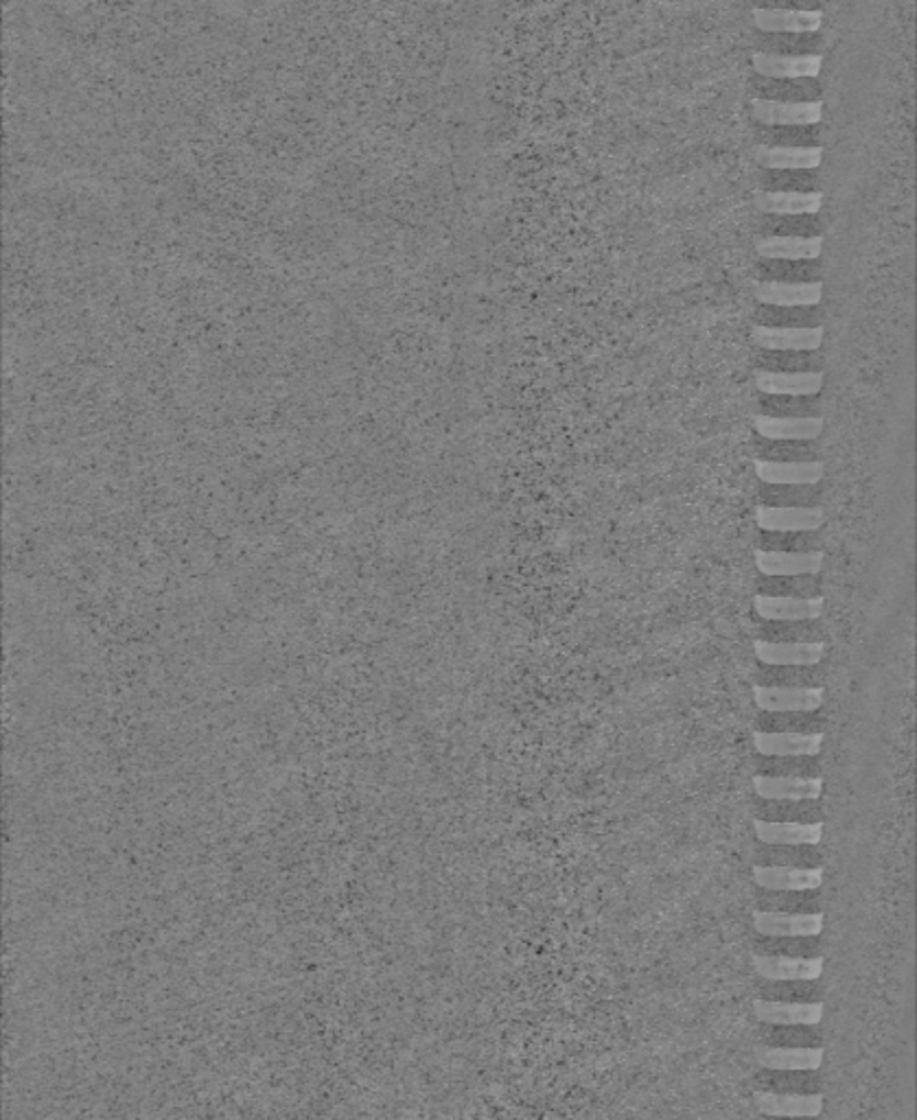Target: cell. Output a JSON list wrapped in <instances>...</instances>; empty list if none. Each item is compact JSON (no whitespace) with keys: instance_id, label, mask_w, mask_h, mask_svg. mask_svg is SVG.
<instances>
[{"instance_id":"obj_21","label":"cell","mask_w":917,"mask_h":1120,"mask_svg":"<svg viewBox=\"0 0 917 1120\" xmlns=\"http://www.w3.org/2000/svg\"><path fill=\"white\" fill-rule=\"evenodd\" d=\"M753 470L762 484H821L826 477V464L821 459L780 462L753 457Z\"/></svg>"},{"instance_id":"obj_46","label":"cell","mask_w":917,"mask_h":1120,"mask_svg":"<svg viewBox=\"0 0 917 1120\" xmlns=\"http://www.w3.org/2000/svg\"><path fill=\"white\" fill-rule=\"evenodd\" d=\"M764 1040L775 1046H819L821 1044V1035H819L817 1027H806V1024L773 1027L771 1031H766Z\"/></svg>"},{"instance_id":"obj_41","label":"cell","mask_w":917,"mask_h":1120,"mask_svg":"<svg viewBox=\"0 0 917 1120\" xmlns=\"http://www.w3.org/2000/svg\"><path fill=\"white\" fill-rule=\"evenodd\" d=\"M760 640L769 642H817L821 629L815 622H766L760 629Z\"/></svg>"},{"instance_id":"obj_44","label":"cell","mask_w":917,"mask_h":1120,"mask_svg":"<svg viewBox=\"0 0 917 1120\" xmlns=\"http://www.w3.org/2000/svg\"><path fill=\"white\" fill-rule=\"evenodd\" d=\"M821 991L817 987V980H766L762 987V998L771 1000H819Z\"/></svg>"},{"instance_id":"obj_25","label":"cell","mask_w":917,"mask_h":1120,"mask_svg":"<svg viewBox=\"0 0 917 1120\" xmlns=\"http://www.w3.org/2000/svg\"><path fill=\"white\" fill-rule=\"evenodd\" d=\"M824 234L815 236H762L755 245L760 258L817 260L824 254Z\"/></svg>"},{"instance_id":"obj_24","label":"cell","mask_w":917,"mask_h":1120,"mask_svg":"<svg viewBox=\"0 0 917 1120\" xmlns=\"http://www.w3.org/2000/svg\"><path fill=\"white\" fill-rule=\"evenodd\" d=\"M755 163L762 169H819L824 163V147H786V145H758Z\"/></svg>"},{"instance_id":"obj_4","label":"cell","mask_w":917,"mask_h":1120,"mask_svg":"<svg viewBox=\"0 0 917 1120\" xmlns=\"http://www.w3.org/2000/svg\"><path fill=\"white\" fill-rule=\"evenodd\" d=\"M826 611V598H795V596H766L755 594L753 613L764 622H817Z\"/></svg>"},{"instance_id":"obj_7","label":"cell","mask_w":917,"mask_h":1120,"mask_svg":"<svg viewBox=\"0 0 917 1120\" xmlns=\"http://www.w3.org/2000/svg\"><path fill=\"white\" fill-rule=\"evenodd\" d=\"M751 114L764 127L819 125L824 121V101L751 99Z\"/></svg>"},{"instance_id":"obj_47","label":"cell","mask_w":917,"mask_h":1120,"mask_svg":"<svg viewBox=\"0 0 917 1120\" xmlns=\"http://www.w3.org/2000/svg\"><path fill=\"white\" fill-rule=\"evenodd\" d=\"M817 666H764V670L760 673V678L764 685H788V687H795V685H813L815 680H819V673L815 670Z\"/></svg>"},{"instance_id":"obj_19","label":"cell","mask_w":917,"mask_h":1120,"mask_svg":"<svg viewBox=\"0 0 917 1120\" xmlns=\"http://www.w3.org/2000/svg\"><path fill=\"white\" fill-rule=\"evenodd\" d=\"M753 24L762 33H819L824 26V11L755 7Z\"/></svg>"},{"instance_id":"obj_23","label":"cell","mask_w":917,"mask_h":1120,"mask_svg":"<svg viewBox=\"0 0 917 1120\" xmlns=\"http://www.w3.org/2000/svg\"><path fill=\"white\" fill-rule=\"evenodd\" d=\"M821 191H764L755 193V207L764 215H819L824 209Z\"/></svg>"},{"instance_id":"obj_14","label":"cell","mask_w":917,"mask_h":1120,"mask_svg":"<svg viewBox=\"0 0 917 1120\" xmlns=\"http://www.w3.org/2000/svg\"><path fill=\"white\" fill-rule=\"evenodd\" d=\"M826 779L821 775H755L753 790L764 801H804L821 799Z\"/></svg>"},{"instance_id":"obj_17","label":"cell","mask_w":917,"mask_h":1120,"mask_svg":"<svg viewBox=\"0 0 917 1120\" xmlns=\"http://www.w3.org/2000/svg\"><path fill=\"white\" fill-rule=\"evenodd\" d=\"M753 381H755V388L760 395H777V397H819L826 386L824 370H806V373L755 370Z\"/></svg>"},{"instance_id":"obj_3","label":"cell","mask_w":917,"mask_h":1120,"mask_svg":"<svg viewBox=\"0 0 917 1120\" xmlns=\"http://www.w3.org/2000/svg\"><path fill=\"white\" fill-rule=\"evenodd\" d=\"M755 525L764 532H819L826 510L817 506H764L755 508Z\"/></svg>"},{"instance_id":"obj_35","label":"cell","mask_w":917,"mask_h":1120,"mask_svg":"<svg viewBox=\"0 0 917 1120\" xmlns=\"http://www.w3.org/2000/svg\"><path fill=\"white\" fill-rule=\"evenodd\" d=\"M826 716L817 711H764L760 716L764 731H824Z\"/></svg>"},{"instance_id":"obj_39","label":"cell","mask_w":917,"mask_h":1120,"mask_svg":"<svg viewBox=\"0 0 917 1120\" xmlns=\"http://www.w3.org/2000/svg\"><path fill=\"white\" fill-rule=\"evenodd\" d=\"M762 145H786V147H808L819 145V125H780L760 130Z\"/></svg>"},{"instance_id":"obj_30","label":"cell","mask_w":917,"mask_h":1120,"mask_svg":"<svg viewBox=\"0 0 917 1120\" xmlns=\"http://www.w3.org/2000/svg\"><path fill=\"white\" fill-rule=\"evenodd\" d=\"M819 484H762L760 503L764 506H817Z\"/></svg>"},{"instance_id":"obj_34","label":"cell","mask_w":917,"mask_h":1120,"mask_svg":"<svg viewBox=\"0 0 917 1120\" xmlns=\"http://www.w3.org/2000/svg\"><path fill=\"white\" fill-rule=\"evenodd\" d=\"M758 408H760V414H766V417H821L819 397L762 395Z\"/></svg>"},{"instance_id":"obj_33","label":"cell","mask_w":917,"mask_h":1120,"mask_svg":"<svg viewBox=\"0 0 917 1120\" xmlns=\"http://www.w3.org/2000/svg\"><path fill=\"white\" fill-rule=\"evenodd\" d=\"M758 865L815 867L821 865V852L817 845H764Z\"/></svg>"},{"instance_id":"obj_50","label":"cell","mask_w":917,"mask_h":1120,"mask_svg":"<svg viewBox=\"0 0 917 1120\" xmlns=\"http://www.w3.org/2000/svg\"><path fill=\"white\" fill-rule=\"evenodd\" d=\"M821 0H755L764 9H819Z\"/></svg>"},{"instance_id":"obj_31","label":"cell","mask_w":917,"mask_h":1120,"mask_svg":"<svg viewBox=\"0 0 917 1120\" xmlns=\"http://www.w3.org/2000/svg\"><path fill=\"white\" fill-rule=\"evenodd\" d=\"M824 40L815 33H764L758 40L755 51L777 53V55H813L821 53Z\"/></svg>"},{"instance_id":"obj_20","label":"cell","mask_w":917,"mask_h":1120,"mask_svg":"<svg viewBox=\"0 0 917 1120\" xmlns=\"http://www.w3.org/2000/svg\"><path fill=\"white\" fill-rule=\"evenodd\" d=\"M824 417H766L755 414L753 430L766 441H817L824 434Z\"/></svg>"},{"instance_id":"obj_36","label":"cell","mask_w":917,"mask_h":1120,"mask_svg":"<svg viewBox=\"0 0 917 1120\" xmlns=\"http://www.w3.org/2000/svg\"><path fill=\"white\" fill-rule=\"evenodd\" d=\"M821 583L817 576H762L758 580V594L766 596H795L810 598L819 596Z\"/></svg>"},{"instance_id":"obj_27","label":"cell","mask_w":917,"mask_h":1120,"mask_svg":"<svg viewBox=\"0 0 917 1120\" xmlns=\"http://www.w3.org/2000/svg\"><path fill=\"white\" fill-rule=\"evenodd\" d=\"M760 280H780V282H813L821 280V265L817 260H780V258H762L758 263Z\"/></svg>"},{"instance_id":"obj_29","label":"cell","mask_w":917,"mask_h":1120,"mask_svg":"<svg viewBox=\"0 0 917 1120\" xmlns=\"http://www.w3.org/2000/svg\"><path fill=\"white\" fill-rule=\"evenodd\" d=\"M753 324L819 326V324H824V315L817 307H766V304H760V309L753 315Z\"/></svg>"},{"instance_id":"obj_22","label":"cell","mask_w":917,"mask_h":1120,"mask_svg":"<svg viewBox=\"0 0 917 1120\" xmlns=\"http://www.w3.org/2000/svg\"><path fill=\"white\" fill-rule=\"evenodd\" d=\"M764 1071H817L826 1062L824 1046H775L766 1044L755 1053Z\"/></svg>"},{"instance_id":"obj_11","label":"cell","mask_w":917,"mask_h":1120,"mask_svg":"<svg viewBox=\"0 0 917 1120\" xmlns=\"http://www.w3.org/2000/svg\"><path fill=\"white\" fill-rule=\"evenodd\" d=\"M758 1112L777 1119H817L824 1115L826 1097L821 1093H777L762 1090L753 1095Z\"/></svg>"},{"instance_id":"obj_37","label":"cell","mask_w":917,"mask_h":1120,"mask_svg":"<svg viewBox=\"0 0 917 1120\" xmlns=\"http://www.w3.org/2000/svg\"><path fill=\"white\" fill-rule=\"evenodd\" d=\"M755 457L780 459V462H804V459H819V451L813 445V441H766V439H760L755 443Z\"/></svg>"},{"instance_id":"obj_1","label":"cell","mask_w":917,"mask_h":1120,"mask_svg":"<svg viewBox=\"0 0 917 1120\" xmlns=\"http://www.w3.org/2000/svg\"><path fill=\"white\" fill-rule=\"evenodd\" d=\"M826 696V685H753V700L762 711H819Z\"/></svg>"},{"instance_id":"obj_18","label":"cell","mask_w":917,"mask_h":1120,"mask_svg":"<svg viewBox=\"0 0 917 1120\" xmlns=\"http://www.w3.org/2000/svg\"><path fill=\"white\" fill-rule=\"evenodd\" d=\"M758 304L766 307H819L824 300V280L780 282L760 280L753 291Z\"/></svg>"},{"instance_id":"obj_2","label":"cell","mask_w":917,"mask_h":1120,"mask_svg":"<svg viewBox=\"0 0 917 1120\" xmlns=\"http://www.w3.org/2000/svg\"><path fill=\"white\" fill-rule=\"evenodd\" d=\"M826 744L824 731H755L753 748L762 757H819Z\"/></svg>"},{"instance_id":"obj_38","label":"cell","mask_w":917,"mask_h":1120,"mask_svg":"<svg viewBox=\"0 0 917 1120\" xmlns=\"http://www.w3.org/2000/svg\"><path fill=\"white\" fill-rule=\"evenodd\" d=\"M764 236H815L821 234L817 215H764Z\"/></svg>"},{"instance_id":"obj_49","label":"cell","mask_w":917,"mask_h":1120,"mask_svg":"<svg viewBox=\"0 0 917 1120\" xmlns=\"http://www.w3.org/2000/svg\"><path fill=\"white\" fill-rule=\"evenodd\" d=\"M762 764L764 775H799L810 777L819 770L817 757H764Z\"/></svg>"},{"instance_id":"obj_15","label":"cell","mask_w":917,"mask_h":1120,"mask_svg":"<svg viewBox=\"0 0 917 1120\" xmlns=\"http://www.w3.org/2000/svg\"><path fill=\"white\" fill-rule=\"evenodd\" d=\"M755 567L762 576H819L826 565V552H769L758 550L753 554Z\"/></svg>"},{"instance_id":"obj_5","label":"cell","mask_w":917,"mask_h":1120,"mask_svg":"<svg viewBox=\"0 0 917 1120\" xmlns=\"http://www.w3.org/2000/svg\"><path fill=\"white\" fill-rule=\"evenodd\" d=\"M753 928L762 936H819L826 928V912H784L760 908L753 912Z\"/></svg>"},{"instance_id":"obj_28","label":"cell","mask_w":917,"mask_h":1120,"mask_svg":"<svg viewBox=\"0 0 917 1120\" xmlns=\"http://www.w3.org/2000/svg\"><path fill=\"white\" fill-rule=\"evenodd\" d=\"M817 353H806V351H760L755 355V366H758V370H773V373L821 370V357Z\"/></svg>"},{"instance_id":"obj_10","label":"cell","mask_w":917,"mask_h":1120,"mask_svg":"<svg viewBox=\"0 0 917 1120\" xmlns=\"http://www.w3.org/2000/svg\"><path fill=\"white\" fill-rule=\"evenodd\" d=\"M826 880L824 865L788 867V865H755L753 883L764 891H819Z\"/></svg>"},{"instance_id":"obj_8","label":"cell","mask_w":917,"mask_h":1120,"mask_svg":"<svg viewBox=\"0 0 917 1120\" xmlns=\"http://www.w3.org/2000/svg\"><path fill=\"white\" fill-rule=\"evenodd\" d=\"M826 326H766L753 324L751 340L760 351H806L817 353L824 344Z\"/></svg>"},{"instance_id":"obj_9","label":"cell","mask_w":917,"mask_h":1120,"mask_svg":"<svg viewBox=\"0 0 917 1120\" xmlns=\"http://www.w3.org/2000/svg\"><path fill=\"white\" fill-rule=\"evenodd\" d=\"M753 969L762 980H819L826 972V961L817 956H788V954H753Z\"/></svg>"},{"instance_id":"obj_48","label":"cell","mask_w":917,"mask_h":1120,"mask_svg":"<svg viewBox=\"0 0 917 1120\" xmlns=\"http://www.w3.org/2000/svg\"><path fill=\"white\" fill-rule=\"evenodd\" d=\"M766 1073H769V1079H764V1082L771 1084L777 1093H799V1090L815 1093L813 1088L819 1086L817 1071H766Z\"/></svg>"},{"instance_id":"obj_45","label":"cell","mask_w":917,"mask_h":1120,"mask_svg":"<svg viewBox=\"0 0 917 1120\" xmlns=\"http://www.w3.org/2000/svg\"><path fill=\"white\" fill-rule=\"evenodd\" d=\"M760 908L784 910V912L821 910L819 899L808 896V891H771V896L760 899Z\"/></svg>"},{"instance_id":"obj_6","label":"cell","mask_w":917,"mask_h":1120,"mask_svg":"<svg viewBox=\"0 0 917 1120\" xmlns=\"http://www.w3.org/2000/svg\"><path fill=\"white\" fill-rule=\"evenodd\" d=\"M753 1016L769 1027H819L826 1016V1002L824 1000H771V998H755L753 1000Z\"/></svg>"},{"instance_id":"obj_42","label":"cell","mask_w":917,"mask_h":1120,"mask_svg":"<svg viewBox=\"0 0 917 1120\" xmlns=\"http://www.w3.org/2000/svg\"><path fill=\"white\" fill-rule=\"evenodd\" d=\"M758 954H788V956H817L819 936H764L755 943Z\"/></svg>"},{"instance_id":"obj_40","label":"cell","mask_w":917,"mask_h":1120,"mask_svg":"<svg viewBox=\"0 0 917 1120\" xmlns=\"http://www.w3.org/2000/svg\"><path fill=\"white\" fill-rule=\"evenodd\" d=\"M758 819H773V821H821L824 812L819 808V799L769 801V806L758 814Z\"/></svg>"},{"instance_id":"obj_43","label":"cell","mask_w":917,"mask_h":1120,"mask_svg":"<svg viewBox=\"0 0 917 1120\" xmlns=\"http://www.w3.org/2000/svg\"><path fill=\"white\" fill-rule=\"evenodd\" d=\"M758 550L769 552H810L819 550L815 532H764L758 541Z\"/></svg>"},{"instance_id":"obj_32","label":"cell","mask_w":917,"mask_h":1120,"mask_svg":"<svg viewBox=\"0 0 917 1120\" xmlns=\"http://www.w3.org/2000/svg\"><path fill=\"white\" fill-rule=\"evenodd\" d=\"M760 176L764 191H819L817 169H764Z\"/></svg>"},{"instance_id":"obj_16","label":"cell","mask_w":917,"mask_h":1120,"mask_svg":"<svg viewBox=\"0 0 917 1120\" xmlns=\"http://www.w3.org/2000/svg\"><path fill=\"white\" fill-rule=\"evenodd\" d=\"M755 839L762 845H821L826 823L821 821H773L755 819Z\"/></svg>"},{"instance_id":"obj_13","label":"cell","mask_w":917,"mask_h":1120,"mask_svg":"<svg viewBox=\"0 0 917 1120\" xmlns=\"http://www.w3.org/2000/svg\"><path fill=\"white\" fill-rule=\"evenodd\" d=\"M755 659L762 666H819L828 655V644L824 640L817 642H753Z\"/></svg>"},{"instance_id":"obj_12","label":"cell","mask_w":917,"mask_h":1120,"mask_svg":"<svg viewBox=\"0 0 917 1120\" xmlns=\"http://www.w3.org/2000/svg\"><path fill=\"white\" fill-rule=\"evenodd\" d=\"M826 55L813 53V55H777V53H764L755 51L751 55V66L758 77L769 79H819L824 70Z\"/></svg>"},{"instance_id":"obj_26","label":"cell","mask_w":917,"mask_h":1120,"mask_svg":"<svg viewBox=\"0 0 917 1120\" xmlns=\"http://www.w3.org/2000/svg\"><path fill=\"white\" fill-rule=\"evenodd\" d=\"M751 99L771 101H819L821 86L817 79H769L755 77L751 81Z\"/></svg>"}]
</instances>
